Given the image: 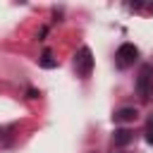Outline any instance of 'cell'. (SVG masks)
I'll list each match as a JSON object with an SVG mask.
<instances>
[{
    "instance_id": "1",
    "label": "cell",
    "mask_w": 153,
    "mask_h": 153,
    "mask_svg": "<svg viewBox=\"0 0 153 153\" xmlns=\"http://www.w3.org/2000/svg\"><path fill=\"white\" fill-rule=\"evenodd\" d=\"M136 93L141 96V100H148L153 96V65H141L136 76Z\"/></svg>"
},
{
    "instance_id": "2",
    "label": "cell",
    "mask_w": 153,
    "mask_h": 153,
    "mask_svg": "<svg viewBox=\"0 0 153 153\" xmlns=\"http://www.w3.org/2000/svg\"><path fill=\"white\" fill-rule=\"evenodd\" d=\"M136 60H139V48L134 43H122L117 48V53H115V65L120 69H129Z\"/></svg>"
},
{
    "instance_id": "3",
    "label": "cell",
    "mask_w": 153,
    "mask_h": 153,
    "mask_svg": "<svg viewBox=\"0 0 153 153\" xmlns=\"http://www.w3.org/2000/svg\"><path fill=\"white\" fill-rule=\"evenodd\" d=\"M74 69H76V74H79L81 79L91 76V72H93V53H91L88 45L79 48L76 57H74Z\"/></svg>"
},
{
    "instance_id": "4",
    "label": "cell",
    "mask_w": 153,
    "mask_h": 153,
    "mask_svg": "<svg viewBox=\"0 0 153 153\" xmlns=\"http://www.w3.org/2000/svg\"><path fill=\"white\" fill-rule=\"evenodd\" d=\"M136 115H139V112H136V108H129V105H127V108L115 110L112 122H117V124H120V122H134V120H136Z\"/></svg>"
},
{
    "instance_id": "5",
    "label": "cell",
    "mask_w": 153,
    "mask_h": 153,
    "mask_svg": "<svg viewBox=\"0 0 153 153\" xmlns=\"http://www.w3.org/2000/svg\"><path fill=\"white\" fill-rule=\"evenodd\" d=\"M131 141H134V134L129 129H115V134H112V143L115 146H129Z\"/></svg>"
},
{
    "instance_id": "6",
    "label": "cell",
    "mask_w": 153,
    "mask_h": 153,
    "mask_svg": "<svg viewBox=\"0 0 153 153\" xmlns=\"http://www.w3.org/2000/svg\"><path fill=\"white\" fill-rule=\"evenodd\" d=\"M41 67H45V69H53V67H57V60L50 55V50H45V53H43V57H41Z\"/></svg>"
},
{
    "instance_id": "7",
    "label": "cell",
    "mask_w": 153,
    "mask_h": 153,
    "mask_svg": "<svg viewBox=\"0 0 153 153\" xmlns=\"http://www.w3.org/2000/svg\"><path fill=\"white\" fill-rule=\"evenodd\" d=\"M146 141L153 146V112H151V117H148V122H146Z\"/></svg>"
}]
</instances>
